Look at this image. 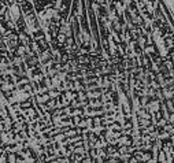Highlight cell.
<instances>
[{"mask_svg":"<svg viewBox=\"0 0 174 163\" xmlns=\"http://www.w3.org/2000/svg\"><path fill=\"white\" fill-rule=\"evenodd\" d=\"M166 3L171 11H174V0H166Z\"/></svg>","mask_w":174,"mask_h":163,"instance_id":"cell-1","label":"cell"}]
</instances>
